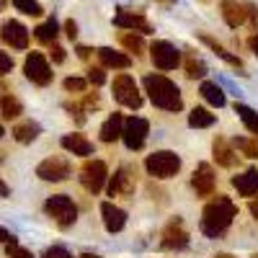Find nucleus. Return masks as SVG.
Wrapping results in <instances>:
<instances>
[{
    "instance_id": "nucleus-40",
    "label": "nucleus",
    "mask_w": 258,
    "mask_h": 258,
    "mask_svg": "<svg viewBox=\"0 0 258 258\" xmlns=\"http://www.w3.org/2000/svg\"><path fill=\"white\" fill-rule=\"evenodd\" d=\"M49 57H52L54 64H62L64 62V49L57 44V41H54V44H49Z\"/></svg>"
},
{
    "instance_id": "nucleus-8",
    "label": "nucleus",
    "mask_w": 258,
    "mask_h": 258,
    "mask_svg": "<svg viewBox=\"0 0 258 258\" xmlns=\"http://www.w3.org/2000/svg\"><path fill=\"white\" fill-rule=\"evenodd\" d=\"M150 59L158 70H176L181 64V52L170 41H153L150 44Z\"/></svg>"
},
{
    "instance_id": "nucleus-48",
    "label": "nucleus",
    "mask_w": 258,
    "mask_h": 258,
    "mask_svg": "<svg viewBox=\"0 0 258 258\" xmlns=\"http://www.w3.org/2000/svg\"><path fill=\"white\" fill-rule=\"evenodd\" d=\"M217 258H232V255H227V253H220V255H217Z\"/></svg>"
},
{
    "instance_id": "nucleus-42",
    "label": "nucleus",
    "mask_w": 258,
    "mask_h": 258,
    "mask_svg": "<svg viewBox=\"0 0 258 258\" xmlns=\"http://www.w3.org/2000/svg\"><path fill=\"white\" fill-rule=\"evenodd\" d=\"M64 34H68V39H75V36H78V24H75L73 18L64 24Z\"/></svg>"
},
{
    "instance_id": "nucleus-52",
    "label": "nucleus",
    "mask_w": 258,
    "mask_h": 258,
    "mask_svg": "<svg viewBox=\"0 0 258 258\" xmlns=\"http://www.w3.org/2000/svg\"><path fill=\"white\" fill-rule=\"evenodd\" d=\"M204 3H207V0H204Z\"/></svg>"
},
{
    "instance_id": "nucleus-34",
    "label": "nucleus",
    "mask_w": 258,
    "mask_h": 258,
    "mask_svg": "<svg viewBox=\"0 0 258 258\" xmlns=\"http://www.w3.org/2000/svg\"><path fill=\"white\" fill-rule=\"evenodd\" d=\"M88 83L91 80H85V78H68V80H64V91H68V93H83L85 88H88Z\"/></svg>"
},
{
    "instance_id": "nucleus-23",
    "label": "nucleus",
    "mask_w": 258,
    "mask_h": 258,
    "mask_svg": "<svg viewBox=\"0 0 258 258\" xmlns=\"http://www.w3.org/2000/svg\"><path fill=\"white\" fill-rule=\"evenodd\" d=\"M199 39H202L204 44H207V47H209V49H212L214 54H217L220 59H225L227 64H232V68H238V70H243V59H240V57H235V54H230V52H227V49H225V47L220 44L217 39H212L209 34H202Z\"/></svg>"
},
{
    "instance_id": "nucleus-51",
    "label": "nucleus",
    "mask_w": 258,
    "mask_h": 258,
    "mask_svg": "<svg viewBox=\"0 0 258 258\" xmlns=\"http://www.w3.org/2000/svg\"><path fill=\"white\" fill-rule=\"evenodd\" d=\"M253 258H258V253H255V255H253Z\"/></svg>"
},
{
    "instance_id": "nucleus-30",
    "label": "nucleus",
    "mask_w": 258,
    "mask_h": 258,
    "mask_svg": "<svg viewBox=\"0 0 258 258\" xmlns=\"http://www.w3.org/2000/svg\"><path fill=\"white\" fill-rule=\"evenodd\" d=\"M212 124H214V114L207 109H194L188 114V126H194V129H207Z\"/></svg>"
},
{
    "instance_id": "nucleus-45",
    "label": "nucleus",
    "mask_w": 258,
    "mask_h": 258,
    "mask_svg": "<svg viewBox=\"0 0 258 258\" xmlns=\"http://www.w3.org/2000/svg\"><path fill=\"white\" fill-rule=\"evenodd\" d=\"M75 52H78V57H80V59H88V57H91V52H93V49H91V47H78V49H75Z\"/></svg>"
},
{
    "instance_id": "nucleus-37",
    "label": "nucleus",
    "mask_w": 258,
    "mask_h": 258,
    "mask_svg": "<svg viewBox=\"0 0 258 258\" xmlns=\"http://www.w3.org/2000/svg\"><path fill=\"white\" fill-rule=\"evenodd\" d=\"M88 80H91L93 85H103V83H106V73H103V64H101V68H91V70H88Z\"/></svg>"
},
{
    "instance_id": "nucleus-44",
    "label": "nucleus",
    "mask_w": 258,
    "mask_h": 258,
    "mask_svg": "<svg viewBox=\"0 0 258 258\" xmlns=\"http://www.w3.org/2000/svg\"><path fill=\"white\" fill-rule=\"evenodd\" d=\"M248 47H250V52L258 57V31H253V34H250V39H248Z\"/></svg>"
},
{
    "instance_id": "nucleus-41",
    "label": "nucleus",
    "mask_w": 258,
    "mask_h": 258,
    "mask_svg": "<svg viewBox=\"0 0 258 258\" xmlns=\"http://www.w3.org/2000/svg\"><path fill=\"white\" fill-rule=\"evenodd\" d=\"M11 70H13V59L8 57V52H0V73L8 75Z\"/></svg>"
},
{
    "instance_id": "nucleus-47",
    "label": "nucleus",
    "mask_w": 258,
    "mask_h": 258,
    "mask_svg": "<svg viewBox=\"0 0 258 258\" xmlns=\"http://www.w3.org/2000/svg\"><path fill=\"white\" fill-rule=\"evenodd\" d=\"M78 258H101V255H93V253H83V255H78Z\"/></svg>"
},
{
    "instance_id": "nucleus-39",
    "label": "nucleus",
    "mask_w": 258,
    "mask_h": 258,
    "mask_svg": "<svg viewBox=\"0 0 258 258\" xmlns=\"http://www.w3.org/2000/svg\"><path fill=\"white\" fill-rule=\"evenodd\" d=\"M83 106H85V111H96L98 106H101V98H98L96 93H85V98H83Z\"/></svg>"
},
{
    "instance_id": "nucleus-6",
    "label": "nucleus",
    "mask_w": 258,
    "mask_h": 258,
    "mask_svg": "<svg viewBox=\"0 0 258 258\" xmlns=\"http://www.w3.org/2000/svg\"><path fill=\"white\" fill-rule=\"evenodd\" d=\"M114 98L121 106H126V109H140V106H142V93H140V88H137V83H135L132 75L121 73V75L114 78Z\"/></svg>"
},
{
    "instance_id": "nucleus-19",
    "label": "nucleus",
    "mask_w": 258,
    "mask_h": 258,
    "mask_svg": "<svg viewBox=\"0 0 258 258\" xmlns=\"http://www.w3.org/2000/svg\"><path fill=\"white\" fill-rule=\"evenodd\" d=\"M212 153H214V160H217V165H222V168H232L235 163H238V155H235V150L230 147V142H227L225 137H214Z\"/></svg>"
},
{
    "instance_id": "nucleus-20",
    "label": "nucleus",
    "mask_w": 258,
    "mask_h": 258,
    "mask_svg": "<svg viewBox=\"0 0 258 258\" xmlns=\"http://www.w3.org/2000/svg\"><path fill=\"white\" fill-rule=\"evenodd\" d=\"M232 186L238 188L240 197H253V194H258V170L255 168L243 170L240 176L232 178Z\"/></svg>"
},
{
    "instance_id": "nucleus-9",
    "label": "nucleus",
    "mask_w": 258,
    "mask_h": 258,
    "mask_svg": "<svg viewBox=\"0 0 258 258\" xmlns=\"http://www.w3.org/2000/svg\"><path fill=\"white\" fill-rule=\"evenodd\" d=\"M147 135H150L147 119H142V116H129V119H124V135H121V140H124V145H126L129 150H142Z\"/></svg>"
},
{
    "instance_id": "nucleus-25",
    "label": "nucleus",
    "mask_w": 258,
    "mask_h": 258,
    "mask_svg": "<svg viewBox=\"0 0 258 258\" xmlns=\"http://www.w3.org/2000/svg\"><path fill=\"white\" fill-rule=\"evenodd\" d=\"M3 119L6 121H11V119H18L21 114H24V106H21V101L16 98V96H11V91H8V85H3Z\"/></svg>"
},
{
    "instance_id": "nucleus-21",
    "label": "nucleus",
    "mask_w": 258,
    "mask_h": 258,
    "mask_svg": "<svg viewBox=\"0 0 258 258\" xmlns=\"http://www.w3.org/2000/svg\"><path fill=\"white\" fill-rule=\"evenodd\" d=\"M98 59H101L103 68H111V70H126L129 64H132V59H129L126 54L114 52L111 47H101L98 49Z\"/></svg>"
},
{
    "instance_id": "nucleus-5",
    "label": "nucleus",
    "mask_w": 258,
    "mask_h": 258,
    "mask_svg": "<svg viewBox=\"0 0 258 258\" xmlns=\"http://www.w3.org/2000/svg\"><path fill=\"white\" fill-rule=\"evenodd\" d=\"M106 178H109V168H106L103 160H85L80 168V183L85 191L91 194H101L106 186Z\"/></svg>"
},
{
    "instance_id": "nucleus-38",
    "label": "nucleus",
    "mask_w": 258,
    "mask_h": 258,
    "mask_svg": "<svg viewBox=\"0 0 258 258\" xmlns=\"http://www.w3.org/2000/svg\"><path fill=\"white\" fill-rule=\"evenodd\" d=\"M41 258H73V253H68L62 245H54V248H47Z\"/></svg>"
},
{
    "instance_id": "nucleus-16",
    "label": "nucleus",
    "mask_w": 258,
    "mask_h": 258,
    "mask_svg": "<svg viewBox=\"0 0 258 258\" xmlns=\"http://www.w3.org/2000/svg\"><path fill=\"white\" fill-rule=\"evenodd\" d=\"M220 8H222L225 24H227L230 29H238V26H243L245 21H248V8H245V3H238V0H222Z\"/></svg>"
},
{
    "instance_id": "nucleus-4",
    "label": "nucleus",
    "mask_w": 258,
    "mask_h": 258,
    "mask_svg": "<svg viewBox=\"0 0 258 258\" xmlns=\"http://www.w3.org/2000/svg\"><path fill=\"white\" fill-rule=\"evenodd\" d=\"M145 170L153 178H160V181L173 178L181 170V158L176 153H170V150H158V153L145 158Z\"/></svg>"
},
{
    "instance_id": "nucleus-29",
    "label": "nucleus",
    "mask_w": 258,
    "mask_h": 258,
    "mask_svg": "<svg viewBox=\"0 0 258 258\" xmlns=\"http://www.w3.org/2000/svg\"><path fill=\"white\" fill-rule=\"evenodd\" d=\"M235 114L240 116V121L245 124L248 132H253V135L258 137V114L250 109V106H245V103H235Z\"/></svg>"
},
{
    "instance_id": "nucleus-18",
    "label": "nucleus",
    "mask_w": 258,
    "mask_h": 258,
    "mask_svg": "<svg viewBox=\"0 0 258 258\" xmlns=\"http://www.w3.org/2000/svg\"><path fill=\"white\" fill-rule=\"evenodd\" d=\"M59 145L68 150V153H73V155H80V158H88V155H93V142L85 137V135H78V132H73V135H64L62 140H59Z\"/></svg>"
},
{
    "instance_id": "nucleus-36",
    "label": "nucleus",
    "mask_w": 258,
    "mask_h": 258,
    "mask_svg": "<svg viewBox=\"0 0 258 258\" xmlns=\"http://www.w3.org/2000/svg\"><path fill=\"white\" fill-rule=\"evenodd\" d=\"M64 111H70V116H75L78 124H85V106L83 103H64Z\"/></svg>"
},
{
    "instance_id": "nucleus-13",
    "label": "nucleus",
    "mask_w": 258,
    "mask_h": 258,
    "mask_svg": "<svg viewBox=\"0 0 258 258\" xmlns=\"http://www.w3.org/2000/svg\"><path fill=\"white\" fill-rule=\"evenodd\" d=\"M3 41L11 49H29V29L21 21H6L3 24Z\"/></svg>"
},
{
    "instance_id": "nucleus-27",
    "label": "nucleus",
    "mask_w": 258,
    "mask_h": 258,
    "mask_svg": "<svg viewBox=\"0 0 258 258\" xmlns=\"http://www.w3.org/2000/svg\"><path fill=\"white\" fill-rule=\"evenodd\" d=\"M199 93H202V98H204L207 103L217 106V109H222V106H225V93H222V88H220L217 83L204 80V83H202V88H199Z\"/></svg>"
},
{
    "instance_id": "nucleus-1",
    "label": "nucleus",
    "mask_w": 258,
    "mask_h": 258,
    "mask_svg": "<svg viewBox=\"0 0 258 258\" xmlns=\"http://www.w3.org/2000/svg\"><path fill=\"white\" fill-rule=\"evenodd\" d=\"M235 214H238V207H235L227 197H220L212 199L204 212H202V222H199V230L207 235V238H220V235L227 232V227L232 225Z\"/></svg>"
},
{
    "instance_id": "nucleus-17",
    "label": "nucleus",
    "mask_w": 258,
    "mask_h": 258,
    "mask_svg": "<svg viewBox=\"0 0 258 258\" xmlns=\"http://www.w3.org/2000/svg\"><path fill=\"white\" fill-rule=\"evenodd\" d=\"M101 217H103V227L109 230V232H119L126 225V212L121 207L111 204V202H103L101 204Z\"/></svg>"
},
{
    "instance_id": "nucleus-22",
    "label": "nucleus",
    "mask_w": 258,
    "mask_h": 258,
    "mask_svg": "<svg viewBox=\"0 0 258 258\" xmlns=\"http://www.w3.org/2000/svg\"><path fill=\"white\" fill-rule=\"evenodd\" d=\"M124 135V116L121 114H111L101 124V140L103 142H116Z\"/></svg>"
},
{
    "instance_id": "nucleus-11",
    "label": "nucleus",
    "mask_w": 258,
    "mask_h": 258,
    "mask_svg": "<svg viewBox=\"0 0 258 258\" xmlns=\"http://www.w3.org/2000/svg\"><path fill=\"white\" fill-rule=\"evenodd\" d=\"M188 245V232L183 227V220L176 217L170 220L165 227H163V235H160V248L165 250H178V248H186Z\"/></svg>"
},
{
    "instance_id": "nucleus-35",
    "label": "nucleus",
    "mask_w": 258,
    "mask_h": 258,
    "mask_svg": "<svg viewBox=\"0 0 258 258\" xmlns=\"http://www.w3.org/2000/svg\"><path fill=\"white\" fill-rule=\"evenodd\" d=\"M6 253H8L11 258H34V255H31V250L21 248V245L16 243V238H13L11 243H6Z\"/></svg>"
},
{
    "instance_id": "nucleus-2",
    "label": "nucleus",
    "mask_w": 258,
    "mask_h": 258,
    "mask_svg": "<svg viewBox=\"0 0 258 258\" xmlns=\"http://www.w3.org/2000/svg\"><path fill=\"white\" fill-rule=\"evenodd\" d=\"M145 85V93L150 96V101H153L158 109L163 111H181L183 109V98H181V91H178V85L165 78V75H145L142 80Z\"/></svg>"
},
{
    "instance_id": "nucleus-28",
    "label": "nucleus",
    "mask_w": 258,
    "mask_h": 258,
    "mask_svg": "<svg viewBox=\"0 0 258 258\" xmlns=\"http://www.w3.org/2000/svg\"><path fill=\"white\" fill-rule=\"evenodd\" d=\"M119 41H121V47H124L126 52H135V57H142V54H145V41H142L140 34H135V31L126 29V31L119 36Z\"/></svg>"
},
{
    "instance_id": "nucleus-7",
    "label": "nucleus",
    "mask_w": 258,
    "mask_h": 258,
    "mask_svg": "<svg viewBox=\"0 0 258 258\" xmlns=\"http://www.w3.org/2000/svg\"><path fill=\"white\" fill-rule=\"evenodd\" d=\"M24 73H26V78H29L34 85H49L52 78H54V73H52V68H49V62H47V57L41 54V52L26 54Z\"/></svg>"
},
{
    "instance_id": "nucleus-14",
    "label": "nucleus",
    "mask_w": 258,
    "mask_h": 258,
    "mask_svg": "<svg viewBox=\"0 0 258 258\" xmlns=\"http://www.w3.org/2000/svg\"><path fill=\"white\" fill-rule=\"evenodd\" d=\"M129 194H135V176L129 165H121L109 181V197H129Z\"/></svg>"
},
{
    "instance_id": "nucleus-32",
    "label": "nucleus",
    "mask_w": 258,
    "mask_h": 258,
    "mask_svg": "<svg viewBox=\"0 0 258 258\" xmlns=\"http://www.w3.org/2000/svg\"><path fill=\"white\" fill-rule=\"evenodd\" d=\"M13 6L21 13H26V16H41V13H44V8H41L36 0H13Z\"/></svg>"
},
{
    "instance_id": "nucleus-15",
    "label": "nucleus",
    "mask_w": 258,
    "mask_h": 258,
    "mask_svg": "<svg viewBox=\"0 0 258 258\" xmlns=\"http://www.w3.org/2000/svg\"><path fill=\"white\" fill-rule=\"evenodd\" d=\"M191 186H194V191H197V197H212V191H214V170H212L209 163H199V168L194 170Z\"/></svg>"
},
{
    "instance_id": "nucleus-31",
    "label": "nucleus",
    "mask_w": 258,
    "mask_h": 258,
    "mask_svg": "<svg viewBox=\"0 0 258 258\" xmlns=\"http://www.w3.org/2000/svg\"><path fill=\"white\" fill-rule=\"evenodd\" d=\"M204 75H207V64H204L202 59H197L194 54H186V78L199 80V78H204Z\"/></svg>"
},
{
    "instance_id": "nucleus-26",
    "label": "nucleus",
    "mask_w": 258,
    "mask_h": 258,
    "mask_svg": "<svg viewBox=\"0 0 258 258\" xmlns=\"http://www.w3.org/2000/svg\"><path fill=\"white\" fill-rule=\"evenodd\" d=\"M57 34H59V26H57V21H54V18H47L41 26L34 29V36H36L39 44H54Z\"/></svg>"
},
{
    "instance_id": "nucleus-10",
    "label": "nucleus",
    "mask_w": 258,
    "mask_h": 258,
    "mask_svg": "<svg viewBox=\"0 0 258 258\" xmlns=\"http://www.w3.org/2000/svg\"><path fill=\"white\" fill-rule=\"evenodd\" d=\"M70 163L68 158H47L36 165V176L41 181H52V183H59V181H68L70 178Z\"/></svg>"
},
{
    "instance_id": "nucleus-49",
    "label": "nucleus",
    "mask_w": 258,
    "mask_h": 258,
    "mask_svg": "<svg viewBox=\"0 0 258 258\" xmlns=\"http://www.w3.org/2000/svg\"><path fill=\"white\" fill-rule=\"evenodd\" d=\"M160 3H173V0H160Z\"/></svg>"
},
{
    "instance_id": "nucleus-43",
    "label": "nucleus",
    "mask_w": 258,
    "mask_h": 258,
    "mask_svg": "<svg viewBox=\"0 0 258 258\" xmlns=\"http://www.w3.org/2000/svg\"><path fill=\"white\" fill-rule=\"evenodd\" d=\"M245 8H248V21L255 26V24H258V11H255V6H253V3H245Z\"/></svg>"
},
{
    "instance_id": "nucleus-50",
    "label": "nucleus",
    "mask_w": 258,
    "mask_h": 258,
    "mask_svg": "<svg viewBox=\"0 0 258 258\" xmlns=\"http://www.w3.org/2000/svg\"><path fill=\"white\" fill-rule=\"evenodd\" d=\"M6 3H8V0H3V6H6Z\"/></svg>"
},
{
    "instance_id": "nucleus-3",
    "label": "nucleus",
    "mask_w": 258,
    "mask_h": 258,
    "mask_svg": "<svg viewBox=\"0 0 258 258\" xmlns=\"http://www.w3.org/2000/svg\"><path fill=\"white\" fill-rule=\"evenodd\" d=\"M44 212L47 217L54 220V225L59 230H70L78 220V207L70 197H64V194H57V197H49L44 202Z\"/></svg>"
},
{
    "instance_id": "nucleus-24",
    "label": "nucleus",
    "mask_w": 258,
    "mask_h": 258,
    "mask_svg": "<svg viewBox=\"0 0 258 258\" xmlns=\"http://www.w3.org/2000/svg\"><path fill=\"white\" fill-rule=\"evenodd\" d=\"M39 132H41V126L29 119V121H21V124L13 126V140L21 142V145H29V142H34L39 137Z\"/></svg>"
},
{
    "instance_id": "nucleus-12",
    "label": "nucleus",
    "mask_w": 258,
    "mask_h": 258,
    "mask_svg": "<svg viewBox=\"0 0 258 258\" xmlns=\"http://www.w3.org/2000/svg\"><path fill=\"white\" fill-rule=\"evenodd\" d=\"M114 24L119 29H129V31H140V34H150L153 31V24L142 16V13H135V11H126V8H119L114 13Z\"/></svg>"
},
{
    "instance_id": "nucleus-33",
    "label": "nucleus",
    "mask_w": 258,
    "mask_h": 258,
    "mask_svg": "<svg viewBox=\"0 0 258 258\" xmlns=\"http://www.w3.org/2000/svg\"><path fill=\"white\" fill-rule=\"evenodd\" d=\"M235 145H238V150H240V153H243L245 158H258V142L238 137V140H235Z\"/></svg>"
},
{
    "instance_id": "nucleus-46",
    "label": "nucleus",
    "mask_w": 258,
    "mask_h": 258,
    "mask_svg": "<svg viewBox=\"0 0 258 258\" xmlns=\"http://www.w3.org/2000/svg\"><path fill=\"white\" fill-rule=\"evenodd\" d=\"M248 209H250V214H253V217H255V220H258V199H253V202H250V207H248Z\"/></svg>"
}]
</instances>
